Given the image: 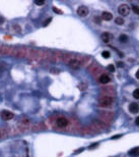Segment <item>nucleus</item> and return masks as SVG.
I'll list each match as a JSON object with an SVG mask.
<instances>
[{"label": "nucleus", "instance_id": "obj_1", "mask_svg": "<svg viewBox=\"0 0 139 157\" xmlns=\"http://www.w3.org/2000/svg\"><path fill=\"white\" fill-rule=\"evenodd\" d=\"M112 103H113V99L109 96H104L99 99V105L102 107H108L112 105Z\"/></svg>", "mask_w": 139, "mask_h": 157}, {"label": "nucleus", "instance_id": "obj_2", "mask_svg": "<svg viewBox=\"0 0 139 157\" xmlns=\"http://www.w3.org/2000/svg\"><path fill=\"white\" fill-rule=\"evenodd\" d=\"M118 12L122 15V16H127L130 12V7L127 4H121L118 7Z\"/></svg>", "mask_w": 139, "mask_h": 157}, {"label": "nucleus", "instance_id": "obj_3", "mask_svg": "<svg viewBox=\"0 0 139 157\" xmlns=\"http://www.w3.org/2000/svg\"><path fill=\"white\" fill-rule=\"evenodd\" d=\"M89 13V10L86 6H84V5H81L77 8V14L80 16V17H85V16H87Z\"/></svg>", "mask_w": 139, "mask_h": 157}, {"label": "nucleus", "instance_id": "obj_4", "mask_svg": "<svg viewBox=\"0 0 139 157\" xmlns=\"http://www.w3.org/2000/svg\"><path fill=\"white\" fill-rule=\"evenodd\" d=\"M13 117H14V114L8 110H3L1 112V118L4 120H11Z\"/></svg>", "mask_w": 139, "mask_h": 157}, {"label": "nucleus", "instance_id": "obj_5", "mask_svg": "<svg viewBox=\"0 0 139 157\" xmlns=\"http://www.w3.org/2000/svg\"><path fill=\"white\" fill-rule=\"evenodd\" d=\"M56 123H57V126L59 128H65L68 125V120L65 117H59V118H57Z\"/></svg>", "mask_w": 139, "mask_h": 157}, {"label": "nucleus", "instance_id": "obj_6", "mask_svg": "<svg viewBox=\"0 0 139 157\" xmlns=\"http://www.w3.org/2000/svg\"><path fill=\"white\" fill-rule=\"evenodd\" d=\"M68 65L71 67L72 70H79V67H80V63H79V61L78 60H76V59H72V60H70V62L68 63Z\"/></svg>", "mask_w": 139, "mask_h": 157}, {"label": "nucleus", "instance_id": "obj_7", "mask_svg": "<svg viewBox=\"0 0 139 157\" xmlns=\"http://www.w3.org/2000/svg\"><path fill=\"white\" fill-rule=\"evenodd\" d=\"M129 111L131 112V113H137V112L139 111V105L135 102H132L129 104Z\"/></svg>", "mask_w": 139, "mask_h": 157}, {"label": "nucleus", "instance_id": "obj_8", "mask_svg": "<svg viewBox=\"0 0 139 157\" xmlns=\"http://www.w3.org/2000/svg\"><path fill=\"white\" fill-rule=\"evenodd\" d=\"M99 81H100V83L101 84H108V83H110V81H111V78L108 76V75H102L101 77H100V78H99Z\"/></svg>", "mask_w": 139, "mask_h": 157}, {"label": "nucleus", "instance_id": "obj_9", "mask_svg": "<svg viewBox=\"0 0 139 157\" xmlns=\"http://www.w3.org/2000/svg\"><path fill=\"white\" fill-rule=\"evenodd\" d=\"M112 38H113V36L111 35L110 33H108V32H105V33L102 34V40H103L105 43H109Z\"/></svg>", "mask_w": 139, "mask_h": 157}, {"label": "nucleus", "instance_id": "obj_10", "mask_svg": "<svg viewBox=\"0 0 139 157\" xmlns=\"http://www.w3.org/2000/svg\"><path fill=\"white\" fill-rule=\"evenodd\" d=\"M102 18L104 20H107V21H110L112 20L113 18V14L111 12H108V11H104V12L102 13Z\"/></svg>", "mask_w": 139, "mask_h": 157}, {"label": "nucleus", "instance_id": "obj_11", "mask_svg": "<svg viewBox=\"0 0 139 157\" xmlns=\"http://www.w3.org/2000/svg\"><path fill=\"white\" fill-rule=\"evenodd\" d=\"M128 154H129L130 156H133V157L138 156V155H139V147H136V148L131 149L129 152H128Z\"/></svg>", "mask_w": 139, "mask_h": 157}, {"label": "nucleus", "instance_id": "obj_12", "mask_svg": "<svg viewBox=\"0 0 139 157\" xmlns=\"http://www.w3.org/2000/svg\"><path fill=\"white\" fill-rule=\"evenodd\" d=\"M115 22L117 25H119V26H122L123 24H124V19L122 18V17H117L116 19H115Z\"/></svg>", "mask_w": 139, "mask_h": 157}, {"label": "nucleus", "instance_id": "obj_13", "mask_svg": "<svg viewBox=\"0 0 139 157\" xmlns=\"http://www.w3.org/2000/svg\"><path fill=\"white\" fill-rule=\"evenodd\" d=\"M119 40H120V42L125 43V42H127V40H128V36L125 35V34H123V35H121V36L119 37Z\"/></svg>", "mask_w": 139, "mask_h": 157}, {"label": "nucleus", "instance_id": "obj_14", "mask_svg": "<svg viewBox=\"0 0 139 157\" xmlns=\"http://www.w3.org/2000/svg\"><path fill=\"white\" fill-rule=\"evenodd\" d=\"M133 97L135 99H139V88L134 90V92H133Z\"/></svg>", "mask_w": 139, "mask_h": 157}, {"label": "nucleus", "instance_id": "obj_15", "mask_svg": "<svg viewBox=\"0 0 139 157\" xmlns=\"http://www.w3.org/2000/svg\"><path fill=\"white\" fill-rule=\"evenodd\" d=\"M132 10H133V12H135L136 14L139 15V6H137V5H133V6H132Z\"/></svg>", "mask_w": 139, "mask_h": 157}, {"label": "nucleus", "instance_id": "obj_16", "mask_svg": "<svg viewBox=\"0 0 139 157\" xmlns=\"http://www.w3.org/2000/svg\"><path fill=\"white\" fill-rule=\"evenodd\" d=\"M51 20H52V17H48L44 22H43V27H47L50 22H51Z\"/></svg>", "mask_w": 139, "mask_h": 157}, {"label": "nucleus", "instance_id": "obj_17", "mask_svg": "<svg viewBox=\"0 0 139 157\" xmlns=\"http://www.w3.org/2000/svg\"><path fill=\"white\" fill-rule=\"evenodd\" d=\"M102 56H103L104 58H109L110 57V52L109 51H103Z\"/></svg>", "mask_w": 139, "mask_h": 157}, {"label": "nucleus", "instance_id": "obj_18", "mask_svg": "<svg viewBox=\"0 0 139 157\" xmlns=\"http://www.w3.org/2000/svg\"><path fill=\"white\" fill-rule=\"evenodd\" d=\"M52 9H53V11H54V12H56L57 14H62V13H63V12H62V10L58 9L57 7H53Z\"/></svg>", "mask_w": 139, "mask_h": 157}, {"label": "nucleus", "instance_id": "obj_19", "mask_svg": "<svg viewBox=\"0 0 139 157\" xmlns=\"http://www.w3.org/2000/svg\"><path fill=\"white\" fill-rule=\"evenodd\" d=\"M35 3L37 5H43V4H45V1H44V0H36Z\"/></svg>", "mask_w": 139, "mask_h": 157}, {"label": "nucleus", "instance_id": "obj_20", "mask_svg": "<svg viewBox=\"0 0 139 157\" xmlns=\"http://www.w3.org/2000/svg\"><path fill=\"white\" fill-rule=\"evenodd\" d=\"M108 70H109L110 72L114 73V72H115V66H114L113 64H109V65H108Z\"/></svg>", "mask_w": 139, "mask_h": 157}, {"label": "nucleus", "instance_id": "obj_21", "mask_svg": "<svg viewBox=\"0 0 139 157\" xmlns=\"http://www.w3.org/2000/svg\"><path fill=\"white\" fill-rule=\"evenodd\" d=\"M98 146H99V144H98V143H94V144L90 145V146H89V147H88V148H89V149H93V148H97V147H98Z\"/></svg>", "mask_w": 139, "mask_h": 157}, {"label": "nucleus", "instance_id": "obj_22", "mask_svg": "<svg viewBox=\"0 0 139 157\" xmlns=\"http://www.w3.org/2000/svg\"><path fill=\"white\" fill-rule=\"evenodd\" d=\"M117 65H118L119 67H123V66H124V63H123V62H118V63H117Z\"/></svg>", "mask_w": 139, "mask_h": 157}, {"label": "nucleus", "instance_id": "obj_23", "mask_svg": "<svg viewBox=\"0 0 139 157\" xmlns=\"http://www.w3.org/2000/svg\"><path fill=\"white\" fill-rule=\"evenodd\" d=\"M3 22H4V17L0 16V25H1V24H3Z\"/></svg>", "mask_w": 139, "mask_h": 157}, {"label": "nucleus", "instance_id": "obj_24", "mask_svg": "<svg viewBox=\"0 0 139 157\" xmlns=\"http://www.w3.org/2000/svg\"><path fill=\"white\" fill-rule=\"evenodd\" d=\"M135 123L137 126H139V116L138 117H136V119H135Z\"/></svg>", "mask_w": 139, "mask_h": 157}, {"label": "nucleus", "instance_id": "obj_25", "mask_svg": "<svg viewBox=\"0 0 139 157\" xmlns=\"http://www.w3.org/2000/svg\"><path fill=\"white\" fill-rule=\"evenodd\" d=\"M118 138H121V135H118V136H115V137H112V139H113V140H115V139H118Z\"/></svg>", "mask_w": 139, "mask_h": 157}, {"label": "nucleus", "instance_id": "obj_26", "mask_svg": "<svg viewBox=\"0 0 139 157\" xmlns=\"http://www.w3.org/2000/svg\"><path fill=\"white\" fill-rule=\"evenodd\" d=\"M136 78H139V71L136 73Z\"/></svg>", "mask_w": 139, "mask_h": 157}]
</instances>
